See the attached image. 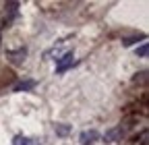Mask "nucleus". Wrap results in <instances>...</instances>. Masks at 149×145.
<instances>
[{"label": "nucleus", "mask_w": 149, "mask_h": 145, "mask_svg": "<svg viewBox=\"0 0 149 145\" xmlns=\"http://www.w3.org/2000/svg\"><path fill=\"white\" fill-rule=\"evenodd\" d=\"M72 64H74V56H72V52H66L62 58H58V64H56V72L60 75V72H64V70H66V68H70Z\"/></svg>", "instance_id": "f257e3e1"}, {"label": "nucleus", "mask_w": 149, "mask_h": 145, "mask_svg": "<svg viewBox=\"0 0 149 145\" xmlns=\"http://www.w3.org/2000/svg\"><path fill=\"white\" fill-rule=\"evenodd\" d=\"M40 143H42V139H29L25 135H17L13 139V145H40Z\"/></svg>", "instance_id": "f03ea898"}, {"label": "nucleus", "mask_w": 149, "mask_h": 145, "mask_svg": "<svg viewBox=\"0 0 149 145\" xmlns=\"http://www.w3.org/2000/svg\"><path fill=\"white\" fill-rule=\"evenodd\" d=\"M93 139H97V131H85V133L81 135V143H83V145L91 143Z\"/></svg>", "instance_id": "7ed1b4c3"}, {"label": "nucleus", "mask_w": 149, "mask_h": 145, "mask_svg": "<svg viewBox=\"0 0 149 145\" xmlns=\"http://www.w3.org/2000/svg\"><path fill=\"white\" fill-rule=\"evenodd\" d=\"M33 85H35V81H25V83L19 85V87L15 89V91H23V89H29V87H33Z\"/></svg>", "instance_id": "20e7f679"}, {"label": "nucleus", "mask_w": 149, "mask_h": 145, "mask_svg": "<svg viewBox=\"0 0 149 145\" xmlns=\"http://www.w3.org/2000/svg\"><path fill=\"white\" fill-rule=\"evenodd\" d=\"M147 50H149V48H147V42H145L141 48H137V54H139L141 58H145V56H147Z\"/></svg>", "instance_id": "39448f33"}, {"label": "nucleus", "mask_w": 149, "mask_h": 145, "mask_svg": "<svg viewBox=\"0 0 149 145\" xmlns=\"http://www.w3.org/2000/svg\"><path fill=\"white\" fill-rule=\"evenodd\" d=\"M70 129H68V126H60V124H56V133H58V135H66Z\"/></svg>", "instance_id": "423d86ee"}]
</instances>
